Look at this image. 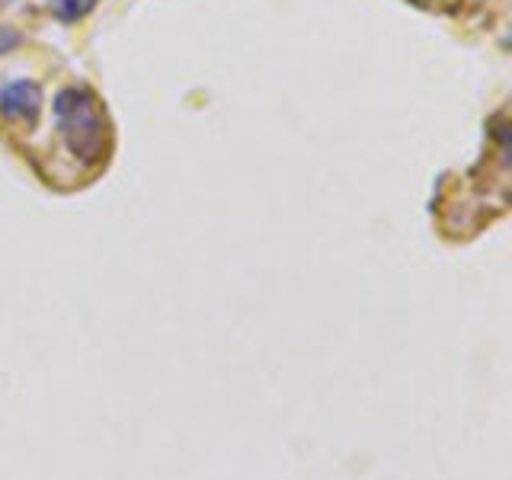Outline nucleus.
I'll return each mask as SVG.
<instances>
[{
  "instance_id": "nucleus-1",
  "label": "nucleus",
  "mask_w": 512,
  "mask_h": 480,
  "mask_svg": "<svg viewBox=\"0 0 512 480\" xmlns=\"http://www.w3.org/2000/svg\"><path fill=\"white\" fill-rule=\"evenodd\" d=\"M52 112H55V128L58 138L64 141L74 157L87 160V164H96L106 154V112L96 100V93L87 87H61L52 100Z\"/></svg>"
},
{
  "instance_id": "nucleus-2",
  "label": "nucleus",
  "mask_w": 512,
  "mask_h": 480,
  "mask_svg": "<svg viewBox=\"0 0 512 480\" xmlns=\"http://www.w3.org/2000/svg\"><path fill=\"white\" fill-rule=\"evenodd\" d=\"M42 106H45V90H42V84H36V80L20 77V80H10V84L0 87V116L10 122L36 125Z\"/></svg>"
},
{
  "instance_id": "nucleus-3",
  "label": "nucleus",
  "mask_w": 512,
  "mask_h": 480,
  "mask_svg": "<svg viewBox=\"0 0 512 480\" xmlns=\"http://www.w3.org/2000/svg\"><path fill=\"white\" fill-rule=\"evenodd\" d=\"M48 7H52L61 20H77V16H84V4H77V0H48Z\"/></svg>"
},
{
  "instance_id": "nucleus-4",
  "label": "nucleus",
  "mask_w": 512,
  "mask_h": 480,
  "mask_svg": "<svg viewBox=\"0 0 512 480\" xmlns=\"http://www.w3.org/2000/svg\"><path fill=\"white\" fill-rule=\"evenodd\" d=\"M20 42V36H16V32H7V29H0V55H7L10 48Z\"/></svg>"
},
{
  "instance_id": "nucleus-5",
  "label": "nucleus",
  "mask_w": 512,
  "mask_h": 480,
  "mask_svg": "<svg viewBox=\"0 0 512 480\" xmlns=\"http://www.w3.org/2000/svg\"><path fill=\"white\" fill-rule=\"evenodd\" d=\"M413 4H429V0H413Z\"/></svg>"
},
{
  "instance_id": "nucleus-6",
  "label": "nucleus",
  "mask_w": 512,
  "mask_h": 480,
  "mask_svg": "<svg viewBox=\"0 0 512 480\" xmlns=\"http://www.w3.org/2000/svg\"><path fill=\"white\" fill-rule=\"evenodd\" d=\"M90 4H96V0H87V7H90Z\"/></svg>"
},
{
  "instance_id": "nucleus-7",
  "label": "nucleus",
  "mask_w": 512,
  "mask_h": 480,
  "mask_svg": "<svg viewBox=\"0 0 512 480\" xmlns=\"http://www.w3.org/2000/svg\"><path fill=\"white\" fill-rule=\"evenodd\" d=\"M4 4H10V0H4Z\"/></svg>"
}]
</instances>
